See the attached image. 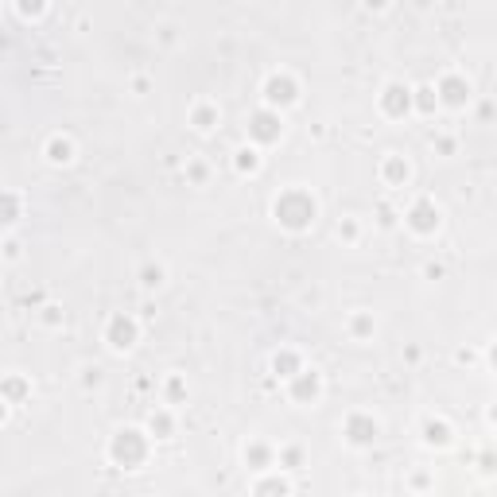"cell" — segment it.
I'll list each match as a JSON object with an SVG mask.
<instances>
[{"instance_id":"6da1fadb","label":"cell","mask_w":497,"mask_h":497,"mask_svg":"<svg viewBox=\"0 0 497 497\" xmlns=\"http://www.w3.org/2000/svg\"><path fill=\"white\" fill-rule=\"evenodd\" d=\"M272 214H276V222L284 229H311L315 214H319V206H315V198L307 195L303 187H288L284 195L276 198V206H272Z\"/></svg>"},{"instance_id":"7a4b0ae2","label":"cell","mask_w":497,"mask_h":497,"mask_svg":"<svg viewBox=\"0 0 497 497\" xmlns=\"http://www.w3.org/2000/svg\"><path fill=\"white\" fill-rule=\"evenodd\" d=\"M109 454H113V462H117V466L136 470L140 462L148 459V439H144V432H136V427H121V432L113 435Z\"/></svg>"},{"instance_id":"3957f363","label":"cell","mask_w":497,"mask_h":497,"mask_svg":"<svg viewBox=\"0 0 497 497\" xmlns=\"http://www.w3.org/2000/svg\"><path fill=\"white\" fill-rule=\"evenodd\" d=\"M280 132H284V121H280V113L256 109L253 117H248V136H253L256 144H272V140H280Z\"/></svg>"},{"instance_id":"277c9868","label":"cell","mask_w":497,"mask_h":497,"mask_svg":"<svg viewBox=\"0 0 497 497\" xmlns=\"http://www.w3.org/2000/svg\"><path fill=\"white\" fill-rule=\"evenodd\" d=\"M377 435H381V424H377L373 416H366V412H354V416L346 420V439H350L354 447L377 443Z\"/></svg>"},{"instance_id":"5b68a950","label":"cell","mask_w":497,"mask_h":497,"mask_svg":"<svg viewBox=\"0 0 497 497\" xmlns=\"http://www.w3.org/2000/svg\"><path fill=\"white\" fill-rule=\"evenodd\" d=\"M404 222H408L416 234H435L439 229V206L432 198H420V202H412V210L404 214Z\"/></svg>"},{"instance_id":"8992f818","label":"cell","mask_w":497,"mask_h":497,"mask_svg":"<svg viewBox=\"0 0 497 497\" xmlns=\"http://www.w3.org/2000/svg\"><path fill=\"white\" fill-rule=\"evenodd\" d=\"M295 97H300V86H295L292 74H272L264 82V102L268 105H292Z\"/></svg>"},{"instance_id":"52a82bcc","label":"cell","mask_w":497,"mask_h":497,"mask_svg":"<svg viewBox=\"0 0 497 497\" xmlns=\"http://www.w3.org/2000/svg\"><path fill=\"white\" fill-rule=\"evenodd\" d=\"M105 342H109L113 350H129V346L136 342V319H129V315H113L109 327H105Z\"/></svg>"},{"instance_id":"ba28073f","label":"cell","mask_w":497,"mask_h":497,"mask_svg":"<svg viewBox=\"0 0 497 497\" xmlns=\"http://www.w3.org/2000/svg\"><path fill=\"white\" fill-rule=\"evenodd\" d=\"M439 102L443 105H451V109H459V105H466L470 102V82L466 78H459V74H447L443 82H439Z\"/></svg>"},{"instance_id":"9c48e42d","label":"cell","mask_w":497,"mask_h":497,"mask_svg":"<svg viewBox=\"0 0 497 497\" xmlns=\"http://www.w3.org/2000/svg\"><path fill=\"white\" fill-rule=\"evenodd\" d=\"M381 109H385L388 117H404V113L412 109V89L400 86V82H388L385 94H381Z\"/></svg>"},{"instance_id":"30bf717a","label":"cell","mask_w":497,"mask_h":497,"mask_svg":"<svg viewBox=\"0 0 497 497\" xmlns=\"http://www.w3.org/2000/svg\"><path fill=\"white\" fill-rule=\"evenodd\" d=\"M315 396H319V373H315V369H303V373H295V377H292V400H300V404H311Z\"/></svg>"},{"instance_id":"8fae6325","label":"cell","mask_w":497,"mask_h":497,"mask_svg":"<svg viewBox=\"0 0 497 497\" xmlns=\"http://www.w3.org/2000/svg\"><path fill=\"white\" fill-rule=\"evenodd\" d=\"M272 369H276L280 377H295V373H303L300 354H295V350H280L276 358H272Z\"/></svg>"},{"instance_id":"7c38bea8","label":"cell","mask_w":497,"mask_h":497,"mask_svg":"<svg viewBox=\"0 0 497 497\" xmlns=\"http://www.w3.org/2000/svg\"><path fill=\"white\" fill-rule=\"evenodd\" d=\"M385 179L393 187H404L408 183V160H404V155H388L385 160Z\"/></svg>"},{"instance_id":"4fadbf2b","label":"cell","mask_w":497,"mask_h":497,"mask_svg":"<svg viewBox=\"0 0 497 497\" xmlns=\"http://www.w3.org/2000/svg\"><path fill=\"white\" fill-rule=\"evenodd\" d=\"M47 160L51 163H70L74 160V144L66 136H51V144H47Z\"/></svg>"},{"instance_id":"5bb4252c","label":"cell","mask_w":497,"mask_h":497,"mask_svg":"<svg viewBox=\"0 0 497 497\" xmlns=\"http://www.w3.org/2000/svg\"><path fill=\"white\" fill-rule=\"evenodd\" d=\"M424 439L432 447H447V443H451V427H447L443 420H427V424H424Z\"/></svg>"},{"instance_id":"9a60e30c","label":"cell","mask_w":497,"mask_h":497,"mask_svg":"<svg viewBox=\"0 0 497 497\" xmlns=\"http://www.w3.org/2000/svg\"><path fill=\"white\" fill-rule=\"evenodd\" d=\"M190 124H195L198 132H210L214 124H218V109H214V105H198V109L190 113Z\"/></svg>"},{"instance_id":"2e32d148","label":"cell","mask_w":497,"mask_h":497,"mask_svg":"<svg viewBox=\"0 0 497 497\" xmlns=\"http://www.w3.org/2000/svg\"><path fill=\"white\" fill-rule=\"evenodd\" d=\"M245 462H248V466H256V470H264L272 462V451L264 443H248L245 447Z\"/></svg>"},{"instance_id":"e0dca14e","label":"cell","mask_w":497,"mask_h":497,"mask_svg":"<svg viewBox=\"0 0 497 497\" xmlns=\"http://www.w3.org/2000/svg\"><path fill=\"white\" fill-rule=\"evenodd\" d=\"M148 432H152L155 439H168L171 432H175V424H171L168 412H152V420H148Z\"/></svg>"},{"instance_id":"ac0fdd59","label":"cell","mask_w":497,"mask_h":497,"mask_svg":"<svg viewBox=\"0 0 497 497\" xmlns=\"http://www.w3.org/2000/svg\"><path fill=\"white\" fill-rule=\"evenodd\" d=\"M412 105H416V109H420V113H432V109H435V105H439V94H435V89H432V86H420V89H416V94H412Z\"/></svg>"},{"instance_id":"d6986e66","label":"cell","mask_w":497,"mask_h":497,"mask_svg":"<svg viewBox=\"0 0 497 497\" xmlns=\"http://www.w3.org/2000/svg\"><path fill=\"white\" fill-rule=\"evenodd\" d=\"M28 393H31V388H28V381H23V377H8V381H4V396H8V404H20Z\"/></svg>"},{"instance_id":"ffe728a7","label":"cell","mask_w":497,"mask_h":497,"mask_svg":"<svg viewBox=\"0 0 497 497\" xmlns=\"http://www.w3.org/2000/svg\"><path fill=\"white\" fill-rule=\"evenodd\" d=\"M256 497H288V486L280 482V478H264V482L256 486Z\"/></svg>"},{"instance_id":"44dd1931","label":"cell","mask_w":497,"mask_h":497,"mask_svg":"<svg viewBox=\"0 0 497 497\" xmlns=\"http://www.w3.org/2000/svg\"><path fill=\"white\" fill-rule=\"evenodd\" d=\"M140 284H144V288H160L163 284V268H160V264H144V268H140Z\"/></svg>"},{"instance_id":"7402d4cb","label":"cell","mask_w":497,"mask_h":497,"mask_svg":"<svg viewBox=\"0 0 497 497\" xmlns=\"http://www.w3.org/2000/svg\"><path fill=\"white\" fill-rule=\"evenodd\" d=\"M261 168V155L253 152V148H241V152H237V171H256Z\"/></svg>"},{"instance_id":"603a6c76","label":"cell","mask_w":497,"mask_h":497,"mask_svg":"<svg viewBox=\"0 0 497 497\" xmlns=\"http://www.w3.org/2000/svg\"><path fill=\"white\" fill-rule=\"evenodd\" d=\"M16 214H20V198L8 190V195H4V222H16Z\"/></svg>"},{"instance_id":"cb8c5ba5","label":"cell","mask_w":497,"mask_h":497,"mask_svg":"<svg viewBox=\"0 0 497 497\" xmlns=\"http://www.w3.org/2000/svg\"><path fill=\"white\" fill-rule=\"evenodd\" d=\"M354 334H358V338L373 334V319H369V315H358V319H354Z\"/></svg>"},{"instance_id":"d4e9b609","label":"cell","mask_w":497,"mask_h":497,"mask_svg":"<svg viewBox=\"0 0 497 497\" xmlns=\"http://www.w3.org/2000/svg\"><path fill=\"white\" fill-rule=\"evenodd\" d=\"M168 396H171V400H183V381H179V377L168 381Z\"/></svg>"},{"instance_id":"484cf974","label":"cell","mask_w":497,"mask_h":497,"mask_svg":"<svg viewBox=\"0 0 497 497\" xmlns=\"http://www.w3.org/2000/svg\"><path fill=\"white\" fill-rule=\"evenodd\" d=\"M300 459H303L300 447H288V451H284V462H288V466H300Z\"/></svg>"},{"instance_id":"4316f807","label":"cell","mask_w":497,"mask_h":497,"mask_svg":"<svg viewBox=\"0 0 497 497\" xmlns=\"http://www.w3.org/2000/svg\"><path fill=\"white\" fill-rule=\"evenodd\" d=\"M190 179H195V183H202V179H206V168H202V163H190Z\"/></svg>"},{"instance_id":"83f0119b","label":"cell","mask_w":497,"mask_h":497,"mask_svg":"<svg viewBox=\"0 0 497 497\" xmlns=\"http://www.w3.org/2000/svg\"><path fill=\"white\" fill-rule=\"evenodd\" d=\"M20 12L23 16H39V12H43V4H20Z\"/></svg>"},{"instance_id":"f1b7e54d","label":"cell","mask_w":497,"mask_h":497,"mask_svg":"<svg viewBox=\"0 0 497 497\" xmlns=\"http://www.w3.org/2000/svg\"><path fill=\"white\" fill-rule=\"evenodd\" d=\"M490 361H493V369H497V342L490 346Z\"/></svg>"},{"instance_id":"f546056e","label":"cell","mask_w":497,"mask_h":497,"mask_svg":"<svg viewBox=\"0 0 497 497\" xmlns=\"http://www.w3.org/2000/svg\"><path fill=\"white\" fill-rule=\"evenodd\" d=\"M490 420H493V424H497V404H493V408H490Z\"/></svg>"}]
</instances>
